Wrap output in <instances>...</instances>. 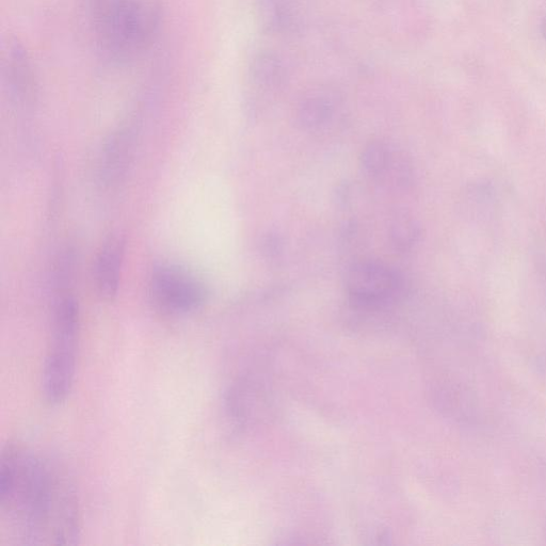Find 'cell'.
I'll return each mask as SVG.
<instances>
[{"label": "cell", "mask_w": 546, "mask_h": 546, "mask_svg": "<svg viewBox=\"0 0 546 546\" xmlns=\"http://www.w3.org/2000/svg\"><path fill=\"white\" fill-rule=\"evenodd\" d=\"M0 528L10 545H74L82 537L73 481L20 443L9 442L0 455Z\"/></svg>", "instance_id": "cell-1"}, {"label": "cell", "mask_w": 546, "mask_h": 546, "mask_svg": "<svg viewBox=\"0 0 546 546\" xmlns=\"http://www.w3.org/2000/svg\"><path fill=\"white\" fill-rule=\"evenodd\" d=\"M95 41L112 60H133L152 45L162 8L159 0H90Z\"/></svg>", "instance_id": "cell-2"}, {"label": "cell", "mask_w": 546, "mask_h": 546, "mask_svg": "<svg viewBox=\"0 0 546 546\" xmlns=\"http://www.w3.org/2000/svg\"><path fill=\"white\" fill-rule=\"evenodd\" d=\"M80 311L76 298L59 292L52 309L50 341L43 364L41 387L46 403L60 406L70 396L77 368Z\"/></svg>", "instance_id": "cell-3"}, {"label": "cell", "mask_w": 546, "mask_h": 546, "mask_svg": "<svg viewBox=\"0 0 546 546\" xmlns=\"http://www.w3.org/2000/svg\"><path fill=\"white\" fill-rule=\"evenodd\" d=\"M346 292L353 308L378 312L404 297L406 282L398 271L387 265L363 261L348 269Z\"/></svg>", "instance_id": "cell-4"}, {"label": "cell", "mask_w": 546, "mask_h": 546, "mask_svg": "<svg viewBox=\"0 0 546 546\" xmlns=\"http://www.w3.org/2000/svg\"><path fill=\"white\" fill-rule=\"evenodd\" d=\"M151 296L160 311L184 316L200 310L207 301L205 285L180 267L163 265L152 273Z\"/></svg>", "instance_id": "cell-5"}, {"label": "cell", "mask_w": 546, "mask_h": 546, "mask_svg": "<svg viewBox=\"0 0 546 546\" xmlns=\"http://www.w3.org/2000/svg\"><path fill=\"white\" fill-rule=\"evenodd\" d=\"M361 166L366 176L380 184L398 187L410 185L412 169L405 155L391 143L374 140L368 143L361 155Z\"/></svg>", "instance_id": "cell-6"}, {"label": "cell", "mask_w": 546, "mask_h": 546, "mask_svg": "<svg viewBox=\"0 0 546 546\" xmlns=\"http://www.w3.org/2000/svg\"><path fill=\"white\" fill-rule=\"evenodd\" d=\"M136 135L133 127L123 126L110 136L101 156L100 178L107 186L119 184L131 165Z\"/></svg>", "instance_id": "cell-7"}, {"label": "cell", "mask_w": 546, "mask_h": 546, "mask_svg": "<svg viewBox=\"0 0 546 546\" xmlns=\"http://www.w3.org/2000/svg\"><path fill=\"white\" fill-rule=\"evenodd\" d=\"M125 254V242L120 236H111L103 245L94 267L95 285L105 300L116 298Z\"/></svg>", "instance_id": "cell-8"}, {"label": "cell", "mask_w": 546, "mask_h": 546, "mask_svg": "<svg viewBox=\"0 0 546 546\" xmlns=\"http://www.w3.org/2000/svg\"><path fill=\"white\" fill-rule=\"evenodd\" d=\"M335 103L324 92L304 96L297 109V118L304 130L319 131L334 118Z\"/></svg>", "instance_id": "cell-9"}, {"label": "cell", "mask_w": 546, "mask_h": 546, "mask_svg": "<svg viewBox=\"0 0 546 546\" xmlns=\"http://www.w3.org/2000/svg\"><path fill=\"white\" fill-rule=\"evenodd\" d=\"M256 18L267 34H283L294 24L292 7L286 0H259L256 5Z\"/></svg>", "instance_id": "cell-10"}, {"label": "cell", "mask_w": 546, "mask_h": 546, "mask_svg": "<svg viewBox=\"0 0 546 546\" xmlns=\"http://www.w3.org/2000/svg\"><path fill=\"white\" fill-rule=\"evenodd\" d=\"M250 71L253 82L263 89L275 90L286 83V68L275 53L264 52L256 56L252 61Z\"/></svg>", "instance_id": "cell-11"}, {"label": "cell", "mask_w": 546, "mask_h": 546, "mask_svg": "<svg viewBox=\"0 0 546 546\" xmlns=\"http://www.w3.org/2000/svg\"><path fill=\"white\" fill-rule=\"evenodd\" d=\"M421 235L420 224L407 215L396 217L391 224V242L400 252L411 251L420 242Z\"/></svg>", "instance_id": "cell-12"}, {"label": "cell", "mask_w": 546, "mask_h": 546, "mask_svg": "<svg viewBox=\"0 0 546 546\" xmlns=\"http://www.w3.org/2000/svg\"><path fill=\"white\" fill-rule=\"evenodd\" d=\"M264 252L269 256V258H275L279 255L283 249L282 240L276 235H268L263 243Z\"/></svg>", "instance_id": "cell-13"}, {"label": "cell", "mask_w": 546, "mask_h": 546, "mask_svg": "<svg viewBox=\"0 0 546 546\" xmlns=\"http://www.w3.org/2000/svg\"><path fill=\"white\" fill-rule=\"evenodd\" d=\"M541 30L543 37L546 39V16L542 22Z\"/></svg>", "instance_id": "cell-14"}]
</instances>
